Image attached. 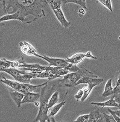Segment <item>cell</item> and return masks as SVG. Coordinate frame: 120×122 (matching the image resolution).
<instances>
[{
	"label": "cell",
	"instance_id": "4",
	"mask_svg": "<svg viewBox=\"0 0 120 122\" xmlns=\"http://www.w3.org/2000/svg\"><path fill=\"white\" fill-rule=\"evenodd\" d=\"M34 55L36 57H40L45 61H47L49 63L50 66H56V67H60L62 68H65L68 71H70L72 72H75L79 70V68L77 67L75 65L70 64L67 61L63 59L60 58H53V57H49L46 56H40L39 54L36 53L35 49L30 52V56Z\"/></svg>",
	"mask_w": 120,
	"mask_h": 122
},
{
	"label": "cell",
	"instance_id": "2",
	"mask_svg": "<svg viewBox=\"0 0 120 122\" xmlns=\"http://www.w3.org/2000/svg\"><path fill=\"white\" fill-rule=\"evenodd\" d=\"M56 87L54 85H45L42 88L41 93L40 94V105L38 116L33 122H46L48 118V112L49 109L48 102L51 95L56 91Z\"/></svg>",
	"mask_w": 120,
	"mask_h": 122
},
{
	"label": "cell",
	"instance_id": "14",
	"mask_svg": "<svg viewBox=\"0 0 120 122\" xmlns=\"http://www.w3.org/2000/svg\"><path fill=\"white\" fill-rule=\"evenodd\" d=\"M90 105H96L98 106V107H118V105L117 104V103L115 101L113 97H111L109 100H108L107 101L105 102H91L90 103Z\"/></svg>",
	"mask_w": 120,
	"mask_h": 122
},
{
	"label": "cell",
	"instance_id": "16",
	"mask_svg": "<svg viewBox=\"0 0 120 122\" xmlns=\"http://www.w3.org/2000/svg\"><path fill=\"white\" fill-rule=\"evenodd\" d=\"M47 1L53 10L61 8V5L63 4V0H47Z\"/></svg>",
	"mask_w": 120,
	"mask_h": 122
},
{
	"label": "cell",
	"instance_id": "13",
	"mask_svg": "<svg viewBox=\"0 0 120 122\" xmlns=\"http://www.w3.org/2000/svg\"><path fill=\"white\" fill-rule=\"evenodd\" d=\"M65 103H66V102L63 101L61 103H60L57 104V105H54L51 108H50V109H48V117H53V116L57 114V112L59 111V110L62 108V107L65 105Z\"/></svg>",
	"mask_w": 120,
	"mask_h": 122
},
{
	"label": "cell",
	"instance_id": "27",
	"mask_svg": "<svg viewBox=\"0 0 120 122\" xmlns=\"http://www.w3.org/2000/svg\"><path fill=\"white\" fill-rule=\"evenodd\" d=\"M34 103H35V105L36 106V107H39V105H40V102H39V101L36 102Z\"/></svg>",
	"mask_w": 120,
	"mask_h": 122
},
{
	"label": "cell",
	"instance_id": "29",
	"mask_svg": "<svg viewBox=\"0 0 120 122\" xmlns=\"http://www.w3.org/2000/svg\"><path fill=\"white\" fill-rule=\"evenodd\" d=\"M5 25V24H4V23H2V22H0V29L1 27H3V26Z\"/></svg>",
	"mask_w": 120,
	"mask_h": 122
},
{
	"label": "cell",
	"instance_id": "11",
	"mask_svg": "<svg viewBox=\"0 0 120 122\" xmlns=\"http://www.w3.org/2000/svg\"><path fill=\"white\" fill-rule=\"evenodd\" d=\"M114 94V88L112 87V79H110L106 82L105 87V91L101 95L103 97L112 96Z\"/></svg>",
	"mask_w": 120,
	"mask_h": 122
},
{
	"label": "cell",
	"instance_id": "26",
	"mask_svg": "<svg viewBox=\"0 0 120 122\" xmlns=\"http://www.w3.org/2000/svg\"><path fill=\"white\" fill-rule=\"evenodd\" d=\"M114 112L116 114V115L117 116H118L120 118V109H119V110H116V111H114Z\"/></svg>",
	"mask_w": 120,
	"mask_h": 122
},
{
	"label": "cell",
	"instance_id": "31",
	"mask_svg": "<svg viewBox=\"0 0 120 122\" xmlns=\"http://www.w3.org/2000/svg\"><path fill=\"white\" fill-rule=\"evenodd\" d=\"M1 2H3V0H0V3H1Z\"/></svg>",
	"mask_w": 120,
	"mask_h": 122
},
{
	"label": "cell",
	"instance_id": "1",
	"mask_svg": "<svg viewBox=\"0 0 120 122\" xmlns=\"http://www.w3.org/2000/svg\"><path fill=\"white\" fill-rule=\"evenodd\" d=\"M2 3L4 13L20 12L24 24L32 23L45 16V9L48 5L47 0H3Z\"/></svg>",
	"mask_w": 120,
	"mask_h": 122
},
{
	"label": "cell",
	"instance_id": "12",
	"mask_svg": "<svg viewBox=\"0 0 120 122\" xmlns=\"http://www.w3.org/2000/svg\"><path fill=\"white\" fill-rule=\"evenodd\" d=\"M17 20L21 21L22 23L24 22L23 20L20 16V12H18V11L16 12V13H13V14H7L6 15L4 16H2L1 18H0V22H3V21H10V20Z\"/></svg>",
	"mask_w": 120,
	"mask_h": 122
},
{
	"label": "cell",
	"instance_id": "7",
	"mask_svg": "<svg viewBox=\"0 0 120 122\" xmlns=\"http://www.w3.org/2000/svg\"><path fill=\"white\" fill-rule=\"evenodd\" d=\"M53 11L55 16H56V18L59 21L60 24L63 26V27L68 28L71 25V23L69 21H68L65 18V16L63 11H62L61 8H59V9H57L54 10Z\"/></svg>",
	"mask_w": 120,
	"mask_h": 122
},
{
	"label": "cell",
	"instance_id": "17",
	"mask_svg": "<svg viewBox=\"0 0 120 122\" xmlns=\"http://www.w3.org/2000/svg\"><path fill=\"white\" fill-rule=\"evenodd\" d=\"M13 61H8L5 58H2L0 59V72L3 71V70L12 67Z\"/></svg>",
	"mask_w": 120,
	"mask_h": 122
},
{
	"label": "cell",
	"instance_id": "24",
	"mask_svg": "<svg viewBox=\"0 0 120 122\" xmlns=\"http://www.w3.org/2000/svg\"><path fill=\"white\" fill-rule=\"evenodd\" d=\"M83 94H84V91H83V89H81V90H79L77 92L76 94L74 96V97L75 99L77 100V102H79L80 100V99H81V97L83 96Z\"/></svg>",
	"mask_w": 120,
	"mask_h": 122
},
{
	"label": "cell",
	"instance_id": "3",
	"mask_svg": "<svg viewBox=\"0 0 120 122\" xmlns=\"http://www.w3.org/2000/svg\"><path fill=\"white\" fill-rule=\"evenodd\" d=\"M85 76L92 77H98L97 76L95 75L93 73L87 69L83 68H80L79 70L75 72L68 74L65 76L61 81L59 82V86L64 87H72L74 86L77 82Z\"/></svg>",
	"mask_w": 120,
	"mask_h": 122
},
{
	"label": "cell",
	"instance_id": "22",
	"mask_svg": "<svg viewBox=\"0 0 120 122\" xmlns=\"http://www.w3.org/2000/svg\"><path fill=\"white\" fill-rule=\"evenodd\" d=\"M103 5L106 6L111 12H113L111 0H98Z\"/></svg>",
	"mask_w": 120,
	"mask_h": 122
},
{
	"label": "cell",
	"instance_id": "15",
	"mask_svg": "<svg viewBox=\"0 0 120 122\" xmlns=\"http://www.w3.org/2000/svg\"><path fill=\"white\" fill-rule=\"evenodd\" d=\"M89 119L88 122H99L100 119L102 116V114L98 111H92L89 114Z\"/></svg>",
	"mask_w": 120,
	"mask_h": 122
},
{
	"label": "cell",
	"instance_id": "18",
	"mask_svg": "<svg viewBox=\"0 0 120 122\" xmlns=\"http://www.w3.org/2000/svg\"><path fill=\"white\" fill-rule=\"evenodd\" d=\"M59 100V92L58 91H55L53 94L51 95V96L50 98L49 102H48V107L49 109L51 108L54 105H56L57 102Z\"/></svg>",
	"mask_w": 120,
	"mask_h": 122
},
{
	"label": "cell",
	"instance_id": "20",
	"mask_svg": "<svg viewBox=\"0 0 120 122\" xmlns=\"http://www.w3.org/2000/svg\"><path fill=\"white\" fill-rule=\"evenodd\" d=\"M75 3V4H78V5H80L83 9H86V3L83 1V0H63V4H67V3Z\"/></svg>",
	"mask_w": 120,
	"mask_h": 122
},
{
	"label": "cell",
	"instance_id": "10",
	"mask_svg": "<svg viewBox=\"0 0 120 122\" xmlns=\"http://www.w3.org/2000/svg\"><path fill=\"white\" fill-rule=\"evenodd\" d=\"M11 97L13 99L14 102L15 103L17 107L20 108L22 105V100H23V98L24 97V94L18 91H12L10 92Z\"/></svg>",
	"mask_w": 120,
	"mask_h": 122
},
{
	"label": "cell",
	"instance_id": "5",
	"mask_svg": "<svg viewBox=\"0 0 120 122\" xmlns=\"http://www.w3.org/2000/svg\"><path fill=\"white\" fill-rule=\"evenodd\" d=\"M104 79L103 78L100 77H92L85 76L81 78L77 82L75 86L78 85L79 84H81V83H88V85L83 88L84 94H83V96L81 97V99H80V102H84L85 100L86 99V98L88 97L89 94L90 93V92H91L92 90L94 87L98 85L101 83H102Z\"/></svg>",
	"mask_w": 120,
	"mask_h": 122
},
{
	"label": "cell",
	"instance_id": "8",
	"mask_svg": "<svg viewBox=\"0 0 120 122\" xmlns=\"http://www.w3.org/2000/svg\"><path fill=\"white\" fill-rule=\"evenodd\" d=\"M40 94L36 92H29L24 94L23 100H22V104L26 103H35L39 101Z\"/></svg>",
	"mask_w": 120,
	"mask_h": 122
},
{
	"label": "cell",
	"instance_id": "23",
	"mask_svg": "<svg viewBox=\"0 0 120 122\" xmlns=\"http://www.w3.org/2000/svg\"><path fill=\"white\" fill-rule=\"evenodd\" d=\"M89 114H84L80 116L74 122H88V119H89Z\"/></svg>",
	"mask_w": 120,
	"mask_h": 122
},
{
	"label": "cell",
	"instance_id": "9",
	"mask_svg": "<svg viewBox=\"0 0 120 122\" xmlns=\"http://www.w3.org/2000/svg\"><path fill=\"white\" fill-rule=\"evenodd\" d=\"M3 71L5 72L7 74H10V76H12L15 81L18 82V79H20V76L22 74H27V72L25 71L24 70H19L17 68H9L5 69V70H3Z\"/></svg>",
	"mask_w": 120,
	"mask_h": 122
},
{
	"label": "cell",
	"instance_id": "25",
	"mask_svg": "<svg viewBox=\"0 0 120 122\" xmlns=\"http://www.w3.org/2000/svg\"><path fill=\"white\" fill-rule=\"evenodd\" d=\"M78 14H79V16L82 17L85 15V9L82 8V9H80V10L78 12Z\"/></svg>",
	"mask_w": 120,
	"mask_h": 122
},
{
	"label": "cell",
	"instance_id": "19",
	"mask_svg": "<svg viewBox=\"0 0 120 122\" xmlns=\"http://www.w3.org/2000/svg\"><path fill=\"white\" fill-rule=\"evenodd\" d=\"M99 122H116L112 115H107L106 113H103L102 116L100 119Z\"/></svg>",
	"mask_w": 120,
	"mask_h": 122
},
{
	"label": "cell",
	"instance_id": "6",
	"mask_svg": "<svg viewBox=\"0 0 120 122\" xmlns=\"http://www.w3.org/2000/svg\"><path fill=\"white\" fill-rule=\"evenodd\" d=\"M90 58V59H97V57L93 56L92 55L91 52L88 51L86 53H75L74 55H72L71 57H67L66 61L70 64H74V65H76V64L80 63L81 61H83L84 58Z\"/></svg>",
	"mask_w": 120,
	"mask_h": 122
},
{
	"label": "cell",
	"instance_id": "30",
	"mask_svg": "<svg viewBox=\"0 0 120 122\" xmlns=\"http://www.w3.org/2000/svg\"><path fill=\"white\" fill-rule=\"evenodd\" d=\"M46 122H51V119H50V118H48V119H47V120L46 121Z\"/></svg>",
	"mask_w": 120,
	"mask_h": 122
},
{
	"label": "cell",
	"instance_id": "21",
	"mask_svg": "<svg viewBox=\"0 0 120 122\" xmlns=\"http://www.w3.org/2000/svg\"><path fill=\"white\" fill-rule=\"evenodd\" d=\"M120 93V71L118 73V76L117 81H116V84L115 88H114V94L113 95H116ZM112 95V96H113Z\"/></svg>",
	"mask_w": 120,
	"mask_h": 122
},
{
	"label": "cell",
	"instance_id": "28",
	"mask_svg": "<svg viewBox=\"0 0 120 122\" xmlns=\"http://www.w3.org/2000/svg\"><path fill=\"white\" fill-rule=\"evenodd\" d=\"M115 102H116L117 103L118 105V108H120V100H116Z\"/></svg>",
	"mask_w": 120,
	"mask_h": 122
}]
</instances>
